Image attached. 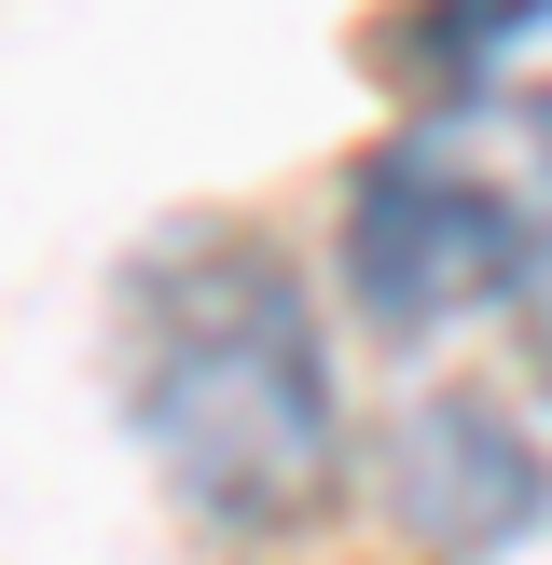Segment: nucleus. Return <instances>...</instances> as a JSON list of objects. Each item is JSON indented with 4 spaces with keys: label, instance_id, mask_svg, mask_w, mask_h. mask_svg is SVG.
<instances>
[{
    "label": "nucleus",
    "instance_id": "3",
    "mask_svg": "<svg viewBox=\"0 0 552 565\" xmlns=\"http://www.w3.org/2000/svg\"><path fill=\"white\" fill-rule=\"evenodd\" d=\"M386 497L414 511L428 552H497V539H524V524L552 511L539 456H524V428L497 401H414L401 441H386Z\"/></svg>",
    "mask_w": 552,
    "mask_h": 565
},
{
    "label": "nucleus",
    "instance_id": "1",
    "mask_svg": "<svg viewBox=\"0 0 552 565\" xmlns=\"http://www.w3.org/2000/svg\"><path fill=\"white\" fill-rule=\"evenodd\" d=\"M110 386H125L138 456L180 483V511L235 524V539H290L346 483V401H331L318 318H304L290 263L235 221H193L125 276Z\"/></svg>",
    "mask_w": 552,
    "mask_h": 565
},
{
    "label": "nucleus",
    "instance_id": "2",
    "mask_svg": "<svg viewBox=\"0 0 552 565\" xmlns=\"http://www.w3.org/2000/svg\"><path fill=\"white\" fill-rule=\"evenodd\" d=\"M552 235V125L539 110H428L401 152L359 166L346 193V290L373 331H442V318H484V303L524 290Z\"/></svg>",
    "mask_w": 552,
    "mask_h": 565
},
{
    "label": "nucleus",
    "instance_id": "4",
    "mask_svg": "<svg viewBox=\"0 0 552 565\" xmlns=\"http://www.w3.org/2000/svg\"><path fill=\"white\" fill-rule=\"evenodd\" d=\"M511 318H524V359H539V386H552V235H539V263H524Z\"/></svg>",
    "mask_w": 552,
    "mask_h": 565
}]
</instances>
